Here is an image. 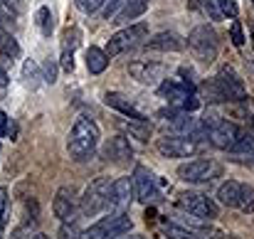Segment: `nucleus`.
Here are the masks:
<instances>
[{
  "label": "nucleus",
  "instance_id": "nucleus-25",
  "mask_svg": "<svg viewBox=\"0 0 254 239\" xmlns=\"http://www.w3.org/2000/svg\"><path fill=\"white\" fill-rule=\"evenodd\" d=\"M0 57L5 62H12V60L20 57V45L10 32H0Z\"/></svg>",
  "mask_w": 254,
  "mask_h": 239
},
{
  "label": "nucleus",
  "instance_id": "nucleus-8",
  "mask_svg": "<svg viewBox=\"0 0 254 239\" xmlns=\"http://www.w3.org/2000/svg\"><path fill=\"white\" fill-rule=\"evenodd\" d=\"M188 47L190 52L195 55V60L210 64L217 60V50H220V40H217V32L210 27V25H197L190 30L188 35Z\"/></svg>",
  "mask_w": 254,
  "mask_h": 239
},
{
  "label": "nucleus",
  "instance_id": "nucleus-15",
  "mask_svg": "<svg viewBox=\"0 0 254 239\" xmlns=\"http://www.w3.org/2000/svg\"><path fill=\"white\" fill-rule=\"evenodd\" d=\"M128 74L138 84H143V86H158L161 81L166 79L168 67L161 64V62H151V60H136V62H131Z\"/></svg>",
  "mask_w": 254,
  "mask_h": 239
},
{
  "label": "nucleus",
  "instance_id": "nucleus-41",
  "mask_svg": "<svg viewBox=\"0 0 254 239\" xmlns=\"http://www.w3.org/2000/svg\"><path fill=\"white\" fill-rule=\"evenodd\" d=\"M32 239H50V237H47V235H42V232H40V235H35V237H32Z\"/></svg>",
  "mask_w": 254,
  "mask_h": 239
},
{
  "label": "nucleus",
  "instance_id": "nucleus-3",
  "mask_svg": "<svg viewBox=\"0 0 254 239\" xmlns=\"http://www.w3.org/2000/svg\"><path fill=\"white\" fill-rule=\"evenodd\" d=\"M158 94L168 101L170 109H178V111H197L202 106L197 91H195V84L190 79H163L158 86Z\"/></svg>",
  "mask_w": 254,
  "mask_h": 239
},
{
  "label": "nucleus",
  "instance_id": "nucleus-13",
  "mask_svg": "<svg viewBox=\"0 0 254 239\" xmlns=\"http://www.w3.org/2000/svg\"><path fill=\"white\" fill-rule=\"evenodd\" d=\"M202 141L192 138V136H178V133H168L163 138L156 141V151L163 158H190L200 151Z\"/></svg>",
  "mask_w": 254,
  "mask_h": 239
},
{
  "label": "nucleus",
  "instance_id": "nucleus-20",
  "mask_svg": "<svg viewBox=\"0 0 254 239\" xmlns=\"http://www.w3.org/2000/svg\"><path fill=\"white\" fill-rule=\"evenodd\" d=\"M227 156H230V160H235V163H240V165L254 168V136L252 133L242 131L240 141L232 146V151H227Z\"/></svg>",
  "mask_w": 254,
  "mask_h": 239
},
{
  "label": "nucleus",
  "instance_id": "nucleus-6",
  "mask_svg": "<svg viewBox=\"0 0 254 239\" xmlns=\"http://www.w3.org/2000/svg\"><path fill=\"white\" fill-rule=\"evenodd\" d=\"M222 175V163L212 158H195L178 165V178L188 185H207Z\"/></svg>",
  "mask_w": 254,
  "mask_h": 239
},
{
  "label": "nucleus",
  "instance_id": "nucleus-36",
  "mask_svg": "<svg viewBox=\"0 0 254 239\" xmlns=\"http://www.w3.org/2000/svg\"><path fill=\"white\" fill-rule=\"evenodd\" d=\"M119 2H121V0H104V5H101L104 20H111V17L116 15V7H119Z\"/></svg>",
  "mask_w": 254,
  "mask_h": 239
},
{
  "label": "nucleus",
  "instance_id": "nucleus-5",
  "mask_svg": "<svg viewBox=\"0 0 254 239\" xmlns=\"http://www.w3.org/2000/svg\"><path fill=\"white\" fill-rule=\"evenodd\" d=\"M133 230V222L128 212H109L99 222H94L89 230L82 232L79 239H119Z\"/></svg>",
  "mask_w": 254,
  "mask_h": 239
},
{
  "label": "nucleus",
  "instance_id": "nucleus-19",
  "mask_svg": "<svg viewBox=\"0 0 254 239\" xmlns=\"http://www.w3.org/2000/svg\"><path fill=\"white\" fill-rule=\"evenodd\" d=\"M52 212H55V217H60L62 222H67V220L74 217V212H77V200H74V192H72L69 187H60V190H57V195H55V200H52Z\"/></svg>",
  "mask_w": 254,
  "mask_h": 239
},
{
  "label": "nucleus",
  "instance_id": "nucleus-23",
  "mask_svg": "<svg viewBox=\"0 0 254 239\" xmlns=\"http://www.w3.org/2000/svg\"><path fill=\"white\" fill-rule=\"evenodd\" d=\"M240 192H242V182H240V180H227V182H222L220 190H217V202L225 205V207H235V210H237Z\"/></svg>",
  "mask_w": 254,
  "mask_h": 239
},
{
  "label": "nucleus",
  "instance_id": "nucleus-10",
  "mask_svg": "<svg viewBox=\"0 0 254 239\" xmlns=\"http://www.w3.org/2000/svg\"><path fill=\"white\" fill-rule=\"evenodd\" d=\"M143 40H148V25L146 22H138V25H128V27H121L119 32H114L109 37V45H106V55L109 57H116V55H126L131 50H136L138 45H146Z\"/></svg>",
  "mask_w": 254,
  "mask_h": 239
},
{
  "label": "nucleus",
  "instance_id": "nucleus-29",
  "mask_svg": "<svg viewBox=\"0 0 254 239\" xmlns=\"http://www.w3.org/2000/svg\"><path fill=\"white\" fill-rule=\"evenodd\" d=\"M7 217H10V195H7L5 187H0V239H2V235H5Z\"/></svg>",
  "mask_w": 254,
  "mask_h": 239
},
{
  "label": "nucleus",
  "instance_id": "nucleus-2",
  "mask_svg": "<svg viewBox=\"0 0 254 239\" xmlns=\"http://www.w3.org/2000/svg\"><path fill=\"white\" fill-rule=\"evenodd\" d=\"M99 138H101V131L99 126L89 119V116H79L69 131V138H67V151L74 160H89L94 156L96 146H99Z\"/></svg>",
  "mask_w": 254,
  "mask_h": 239
},
{
  "label": "nucleus",
  "instance_id": "nucleus-32",
  "mask_svg": "<svg viewBox=\"0 0 254 239\" xmlns=\"http://www.w3.org/2000/svg\"><path fill=\"white\" fill-rule=\"evenodd\" d=\"M5 136L15 138V123H12V119L5 111H0V138H5Z\"/></svg>",
  "mask_w": 254,
  "mask_h": 239
},
{
  "label": "nucleus",
  "instance_id": "nucleus-31",
  "mask_svg": "<svg viewBox=\"0 0 254 239\" xmlns=\"http://www.w3.org/2000/svg\"><path fill=\"white\" fill-rule=\"evenodd\" d=\"M215 5H217V10L222 12V17H237V0H215Z\"/></svg>",
  "mask_w": 254,
  "mask_h": 239
},
{
  "label": "nucleus",
  "instance_id": "nucleus-26",
  "mask_svg": "<svg viewBox=\"0 0 254 239\" xmlns=\"http://www.w3.org/2000/svg\"><path fill=\"white\" fill-rule=\"evenodd\" d=\"M35 22H37V30L42 32V37H50L52 35V30H55V17H52V10L50 7H40L37 12H35Z\"/></svg>",
  "mask_w": 254,
  "mask_h": 239
},
{
  "label": "nucleus",
  "instance_id": "nucleus-39",
  "mask_svg": "<svg viewBox=\"0 0 254 239\" xmlns=\"http://www.w3.org/2000/svg\"><path fill=\"white\" fill-rule=\"evenodd\" d=\"M0 5H2L5 10H10L12 15L17 12V0H0Z\"/></svg>",
  "mask_w": 254,
  "mask_h": 239
},
{
  "label": "nucleus",
  "instance_id": "nucleus-42",
  "mask_svg": "<svg viewBox=\"0 0 254 239\" xmlns=\"http://www.w3.org/2000/svg\"><path fill=\"white\" fill-rule=\"evenodd\" d=\"M2 22H5V15H0V32H5V30H2Z\"/></svg>",
  "mask_w": 254,
  "mask_h": 239
},
{
  "label": "nucleus",
  "instance_id": "nucleus-40",
  "mask_svg": "<svg viewBox=\"0 0 254 239\" xmlns=\"http://www.w3.org/2000/svg\"><path fill=\"white\" fill-rule=\"evenodd\" d=\"M119 239H146L143 235H124V237H119Z\"/></svg>",
  "mask_w": 254,
  "mask_h": 239
},
{
  "label": "nucleus",
  "instance_id": "nucleus-11",
  "mask_svg": "<svg viewBox=\"0 0 254 239\" xmlns=\"http://www.w3.org/2000/svg\"><path fill=\"white\" fill-rule=\"evenodd\" d=\"M133 192H136V200L143 202V205H156L163 200V190H161V182L156 178V173L146 165H136L133 175Z\"/></svg>",
  "mask_w": 254,
  "mask_h": 239
},
{
  "label": "nucleus",
  "instance_id": "nucleus-17",
  "mask_svg": "<svg viewBox=\"0 0 254 239\" xmlns=\"http://www.w3.org/2000/svg\"><path fill=\"white\" fill-rule=\"evenodd\" d=\"M101 156H104V160H109L114 165H126V163L133 160V148H131V143H128L126 136H114L104 146Z\"/></svg>",
  "mask_w": 254,
  "mask_h": 239
},
{
  "label": "nucleus",
  "instance_id": "nucleus-21",
  "mask_svg": "<svg viewBox=\"0 0 254 239\" xmlns=\"http://www.w3.org/2000/svg\"><path fill=\"white\" fill-rule=\"evenodd\" d=\"M185 47V40L178 35V32H158L156 37H151L146 42V50H153V52H180Z\"/></svg>",
  "mask_w": 254,
  "mask_h": 239
},
{
  "label": "nucleus",
  "instance_id": "nucleus-43",
  "mask_svg": "<svg viewBox=\"0 0 254 239\" xmlns=\"http://www.w3.org/2000/svg\"><path fill=\"white\" fill-rule=\"evenodd\" d=\"M250 128H252V131H254V114H252V116H250Z\"/></svg>",
  "mask_w": 254,
  "mask_h": 239
},
{
  "label": "nucleus",
  "instance_id": "nucleus-16",
  "mask_svg": "<svg viewBox=\"0 0 254 239\" xmlns=\"http://www.w3.org/2000/svg\"><path fill=\"white\" fill-rule=\"evenodd\" d=\"M82 45V32L77 27H67L62 32V45H60V64L64 72H74V52Z\"/></svg>",
  "mask_w": 254,
  "mask_h": 239
},
{
  "label": "nucleus",
  "instance_id": "nucleus-33",
  "mask_svg": "<svg viewBox=\"0 0 254 239\" xmlns=\"http://www.w3.org/2000/svg\"><path fill=\"white\" fill-rule=\"evenodd\" d=\"M77 2V7L84 12V15H94L101 5H104V0H74Z\"/></svg>",
  "mask_w": 254,
  "mask_h": 239
},
{
  "label": "nucleus",
  "instance_id": "nucleus-12",
  "mask_svg": "<svg viewBox=\"0 0 254 239\" xmlns=\"http://www.w3.org/2000/svg\"><path fill=\"white\" fill-rule=\"evenodd\" d=\"M109 187L111 180L109 178H96L86 185L82 202H79V212L82 217H96L101 212H106V202H109Z\"/></svg>",
  "mask_w": 254,
  "mask_h": 239
},
{
  "label": "nucleus",
  "instance_id": "nucleus-4",
  "mask_svg": "<svg viewBox=\"0 0 254 239\" xmlns=\"http://www.w3.org/2000/svg\"><path fill=\"white\" fill-rule=\"evenodd\" d=\"M202 123H205V141L217 151H232V146L242 136V128L237 123H232L217 114H207L202 119Z\"/></svg>",
  "mask_w": 254,
  "mask_h": 239
},
{
  "label": "nucleus",
  "instance_id": "nucleus-7",
  "mask_svg": "<svg viewBox=\"0 0 254 239\" xmlns=\"http://www.w3.org/2000/svg\"><path fill=\"white\" fill-rule=\"evenodd\" d=\"M175 207L197 217V220H205V222H212L217 215H220V207L212 197H207L205 192H195V190H185V192H178L175 197Z\"/></svg>",
  "mask_w": 254,
  "mask_h": 239
},
{
  "label": "nucleus",
  "instance_id": "nucleus-44",
  "mask_svg": "<svg viewBox=\"0 0 254 239\" xmlns=\"http://www.w3.org/2000/svg\"><path fill=\"white\" fill-rule=\"evenodd\" d=\"M0 67H2V64H0Z\"/></svg>",
  "mask_w": 254,
  "mask_h": 239
},
{
  "label": "nucleus",
  "instance_id": "nucleus-1",
  "mask_svg": "<svg viewBox=\"0 0 254 239\" xmlns=\"http://www.w3.org/2000/svg\"><path fill=\"white\" fill-rule=\"evenodd\" d=\"M205 96H207V101L235 104V101H245L247 99V89H245V81L240 79V74L232 67H222L212 77V81L205 84Z\"/></svg>",
  "mask_w": 254,
  "mask_h": 239
},
{
  "label": "nucleus",
  "instance_id": "nucleus-18",
  "mask_svg": "<svg viewBox=\"0 0 254 239\" xmlns=\"http://www.w3.org/2000/svg\"><path fill=\"white\" fill-rule=\"evenodd\" d=\"M104 104L111 106V109H116L119 114H124V116L131 119V121H148V116H146L131 99H126V96L119 94V91H109V94L104 96Z\"/></svg>",
  "mask_w": 254,
  "mask_h": 239
},
{
  "label": "nucleus",
  "instance_id": "nucleus-9",
  "mask_svg": "<svg viewBox=\"0 0 254 239\" xmlns=\"http://www.w3.org/2000/svg\"><path fill=\"white\" fill-rule=\"evenodd\" d=\"M161 121L163 126L168 128L170 133H178V136H192V138H205V123L202 119H195L192 114L188 111H178V109H163L161 114Z\"/></svg>",
  "mask_w": 254,
  "mask_h": 239
},
{
  "label": "nucleus",
  "instance_id": "nucleus-30",
  "mask_svg": "<svg viewBox=\"0 0 254 239\" xmlns=\"http://www.w3.org/2000/svg\"><path fill=\"white\" fill-rule=\"evenodd\" d=\"M60 239H79L82 237V230H79V222H77V217H72V220H67V222H62V227H60Z\"/></svg>",
  "mask_w": 254,
  "mask_h": 239
},
{
  "label": "nucleus",
  "instance_id": "nucleus-28",
  "mask_svg": "<svg viewBox=\"0 0 254 239\" xmlns=\"http://www.w3.org/2000/svg\"><path fill=\"white\" fill-rule=\"evenodd\" d=\"M240 212H254V187L242 182V192H240V202H237Z\"/></svg>",
  "mask_w": 254,
  "mask_h": 239
},
{
  "label": "nucleus",
  "instance_id": "nucleus-27",
  "mask_svg": "<svg viewBox=\"0 0 254 239\" xmlns=\"http://www.w3.org/2000/svg\"><path fill=\"white\" fill-rule=\"evenodd\" d=\"M22 79H25V86H30V89H37L40 79L45 81V77L40 74V67H37L32 60H27V62H25V67H22Z\"/></svg>",
  "mask_w": 254,
  "mask_h": 239
},
{
  "label": "nucleus",
  "instance_id": "nucleus-38",
  "mask_svg": "<svg viewBox=\"0 0 254 239\" xmlns=\"http://www.w3.org/2000/svg\"><path fill=\"white\" fill-rule=\"evenodd\" d=\"M5 91H7V72L0 67V99L5 96Z\"/></svg>",
  "mask_w": 254,
  "mask_h": 239
},
{
  "label": "nucleus",
  "instance_id": "nucleus-24",
  "mask_svg": "<svg viewBox=\"0 0 254 239\" xmlns=\"http://www.w3.org/2000/svg\"><path fill=\"white\" fill-rule=\"evenodd\" d=\"M106 67H109V55L99 47H89L86 50V69L91 74H101Z\"/></svg>",
  "mask_w": 254,
  "mask_h": 239
},
{
  "label": "nucleus",
  "instance_id": "nucleus-34",
  "mask_svg": "<svg viewBox=\"0 0 254 239\" xmlns=\"http://www.w3.org/2000/svg\"><path fill=\"white\" fill-rule=\"evenodd\" d=\"M202 12L207 15V20H222V12L217 10V5H215V0H202Z\"/></svg>",
  "mask_w": 254,
  "mask_h": 239
},
{
  "label": "nucleus",
  "instance_id": "nucleus-35",
  "mask_svg": "<svg viewBox=\"0 0 254 239\" xmlns=\"http://www.w3.org/2000/svg\"><path fill=\"white\" fill-rule=\"evenodd\" d=\"M230 37H232V45L235 47H242L245 45V35H242V25L235 20L232 25H230Z\"/></svg>",
  "mask_w": 254,
  "mask_h": 239
},
{
  "label": "nucleus",
  "instance_id": "nucleus-22",
  "mask_svg": "<svg viewBox=\"0 0 254 239\" xmlns=\"http://www.w3.org/2000/svg\"><path fill=\"white\" fill-rule=\"evenodd\" d=\"M146 10H148V0H121V10L111 17V22L126 25V22L138 20L141 15H146Z\"/></svg>",
  "mask_w": 254,
  "mask_h": 239
},
{
  "label": "nucleus",
  "instance_id": "nucleus-14",
  "mask_svg": "<svg viewBox=\"0 0 254 239\" xmlns=\"http://www.w3.org/2000/svg\"><path fill=\"white\" fill-rule=\"evenodd\" d=\"M136 200V192H133V180L128 175L124 178H116L111 180V187H109V202H106V212H128L131 202Z\"/></svg>",
  "mask_w": 254,
  "mask_h": 239
},
{
  "label": "nucleus",
  "instance_id": "nucleus-37",
  "mask_svg": "<svg viewBox=\"0 0 254 239\" xmlns=\"http://www.w3.org/2000/svg\"><path fill=\"white\" fill-rule=\"evenodd\" d=\"M42 77H45V81H47V84H55V81H57V67H55L52 62H47V64H45Z\"/></svg>",
  "mask_w": 254,
  "mask_h": 239
}]
</instances>
